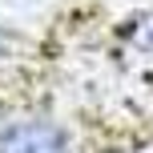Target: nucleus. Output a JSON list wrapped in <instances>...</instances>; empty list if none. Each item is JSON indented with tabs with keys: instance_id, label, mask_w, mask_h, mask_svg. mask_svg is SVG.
<instances>
[{
	"instance_id": "1",
	"label": "nucleus",
	"mask_w": 153,
	"mask_h": 153,
	"mask_svg": "<svg viewBox=\"0 0 153 153\" xmlns=\"http://www.w3.org/2000/svg\"><path fill=\"white\" fill-rule=\"evenodd\" d=\"M0 153H76L61 121L45 113H20L0 125Z\"/></svg>"
},
{
	"instance_id": "2",
	"label": "nucleus",
	"mask_w": 153,
	"mask_h": 153,
	"mask_svg": "<svg viewBox=\"0 0 153 153\" xmlns=\"http://www.w3.org/2000/svg\"><path fill=\"white\" fill-rule=\"evenodd\" d=\"M117 45H121V56L133 65H153V12H137L121 24L117 32Z\"/></svg>"
},
{
	"instance_id": "3",
	"label": "nucleus",
	"mask_w": 153,
	"mask_h": 153,
	"mask_svg": "<svg viewBox=\"0 0 153 153\" xmlns=\"http://www.w3.org/2000/svg\"><path fill=\"white\" fill-rule=\"evenodd\" d=\"M0 45H4V28H0Z\"/></svg>"
}]
</instances>
